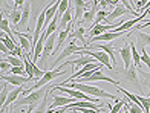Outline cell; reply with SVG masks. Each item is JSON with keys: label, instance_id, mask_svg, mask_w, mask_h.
I'll list each match as a JSON object with an SVG mask.
<instances>
[{"label": "cell", "instance_id": "cell-22", "mask_svg": "<svg viewBox=\"0 0 150 113\" xmlns=\"http://www.w3.org/2000/svg\"><path fill=\"white\" fill-rule=\"evenodd\" d=\"M72 20H74V15H72V11L69 9L63 17L60 18V22H58V31L61 32V31L67 29V28H69V26L72 25Z\"/></svg>", "mask_w": 150, "mask_h": 113}, {"label": "cell", "instance_id": "cell-28", "mask_svg": "<svg viewBox=\"0 0 150 113\" xmlns=\"http://www.w3.org/2000/svg\"><path fill=\"white\" fill-rule=\"evenodd\" d=\"M49 93H51V90L47 92V95L43 98V101L40 102V105H38V107L34 110L32 113H47V98H49Z\"/></svg>", "mask_w": 150, "mask_h": 113}, {"label": "cell", "instance_id": "cell-36", "mask_svg": "<svg viewBox=\"0 0 150 113\" xmlns=\"http://www.w3.org/2000/svg\"><path fill=\"white\" fill-rule=\"evenodd\" d=\"M98 5H100V6H101V8H103V9H106V8H107V5H109V3H107V2H100Z\"/></svg>", "mask_w": 150, "mask_h": 113}, {"label": "cell", "instance_id": "cell-32", "mask_svg": "<svg viewBox=\"0 0 150 113\" xmlns=\"http://www.w3.org/2000/svg\"><path fill=\"white\" fill-rule=\"evenodd\" d=\"M9 92L11 90H8V84H5V81H2V95H0V102H2V105L6 102V98H8Z\"/></svg>", "mask_w": 150, "mask_h": 113}, {"label": "cell", "instance_id": "cell-4", "mask_svg": "<svg viewBox=\"0 0 150 113\" xmlns=\"http://www.w3.org/2000/svg\"><path fill=\"white\" fill-rule=\"evenodd\" d=\"M80 55H89L92 58H95L97 61H100V64H103L106 69H109L110 72H115L113 66H112V61H110V57H109L106 52L103 51H92V49H83L80 52Z\"/></svg>", "mask_w": 150, "mask_h": 113}, {"label": "cell", "instance_id": "cell-17", "mask_svg": "<svg viewBox=\"0 0 150 113\" xmlns=\"http://www.w3.org/2000/svg\"><path fill=\"white\" fill-rule=\"evenodd\" d=\"M66 63L67 64H74L75 67H84V66H87V64H93L95 60H92V57H89V55H80V58H77V60H67Z\"/></svg>", "mask_w": 150, "mask_h": 113}, {"label": "cell", "instance_id": "cell-5", "mask_svg": "<svg viewBox=\"0 0 150 113\" xmlns=\"http://www.w3.org/2000/svg\"><path fill=\"white\" fill-rule=\"evenodd\" d=\"M81 51H83V46H81V48H78V46L75 44V41L72 40V41H71L69 44H67L66 48H63V52H61V54H60V55H58L55 60H54V61H52V66L57 69V66H58L60 63H61V64L64 63V61H63L64 58H67V57L72 55V54H80Z\"/></svg>", "mask_w": 150, "mask_h": 113}, {"label": "cell", "instance_id": "cell-7", "mask_svg": "<svg viewBox=\"0 0 150 113\" xmlns=\"http://www.w3.org/2000/svg\"><path fill=\"white\" fill-rule=\"evenodd\" d=\"M55 38H58V34H52L46 38V43H45V49H43V55L42 58H40V63L43 64V69L47 67V58H49L52 54H54V51H55Z\"/></svg>", "mask_w": 150, "mask_h": 113}, {"label": "cell", "instance_id": "cell-16", "mask_svg": "<svg viewBox=\"0 0 150 113\" xmlns=\"http://www.w3.org/2000/svg\"><path fill=\"white\" fill-rule=\"evenodd\" d=\"M135 37H136V49L142 51L146 46H150V34H146V32H141V31H136L135 32Z\"/></svg>", "mask_w": 150, "mask_h": 113}, {"label": "cell", "instance_id": "cell-2", "mask_svg": "<svg viewBox=\"0 0 150 113\" xmlns=\"http://www.w3.org/2000/svg\"><path fill=\"white\" fill-rule=\"evenodd\" d=\"M63 87H69V89H75V90H80V92H83V93L89 95V96H93V98H109V99H113L115 102L121 101V99H120L118 96H115V95H112V93H109V92H106V90H103V89L97 87V86L81 84V83H77V81H74V83H69L67 86H63Z\"/></svg>", "mask_w": 150, "mask_h": 113}, {"label": "cell", "instance_id": "cell-33", "mask_svg": "<svg viewBox=\"0 0 150 113\" xmlns=\"http://www.w3.org/2000/svg\"><path fill=\"white\" fill-rule=\"evenodd\" d=\"M126 99H121V101H118V102H115L113 105H112V109H110V112L109 113H118L121 109H124V105H126Z\"/></svg>", "mask_w": 150, "mask_h": 113}, {"label": "cell", "instance_id": "cell-25", "mask_svg": "<svg viewBox=\"0 0 150 113\" xmlns=\"http://www.w3.org/2000/svg\"><path fill=\"white\" fill-rule=\"evenodd\" d=\"M0 29H2L3 34H6L8 37H11V38L16 41V38H14V31L9 28V20H8V18H5V17L2 18V22H0ZM16 43H17V41H16ZM17 44H18V43H17Z\"/></svg>", "mask_w": 150, "mask_h": 113}, {"label": "cell", "instance_id": "cell-27", "mask_svg": "<svg viewBox=\"0 0 150 113\" xmlns=\"http://www.w3.org/2000/svg\"><path fill=\"white\" fill-rule=\"evenodd\" d=\"M107 15H109V11L107 9H98L97 17H95V22H93L92 26H97V25H101V22H106Z\"/></svg>", "mask_w": 150, "mask_h": 113}, {"label": "cell", "instance_id": "cell-19", "mask_svg": "<svg viewBox=\"0 0 150 113\" xmlns=\"http://www.w3.org/2000/svg\"><path fill=\"white\" fill-rule=\"evenodd\" d=\"M29 15H31V3H29V2H26V3H25V6H23V9H22V22H20L18 28L22 26V28H25L28 32H29V29H31L29 26H28Z\"/></svg>", "mask_w": 150, "mask_h": 113}, {"label": "cell", "instance_id": "cell-15", "mask_svg": "<svg viewBox=\"0 0 150 113\" xmlns=\"http://www.w3.org/2000/svg\"><path fill=\"white\" fill-rule=\"evenodd\" d=\"M98 2H93V8L92 9H86L84 12V15H83V20H81V23H84V25H89V29L92 28V25L95 22V17H97V12H98ZM77 28V26H75Z\"/></svg>", "mask_w": 150, "mask_h": 113}, {"label": "cell", "instance_id": "cell-14", "mask_svg": "<svg viewBox=\"0 0 150 113\" xmlns=\"http://www.w3.org/2000/svg\"><path fill=\"white\" fill-rule=\"evenodd\" d=\"M58 8H60V2H54V3H51V5L45 9V11H46V23H45V29L54 22V18L57 17Z\"/></svg>", "mask_w": 150, "mask_h": 113}, {"label": "cell", "instance_id": "cell-40", "mask_svg": "<svg viewBox=\"0 0 150 113\" xmlns=\"http://www.w3.org/2000/svg\"><path fill=\"white\" fill-rule=\"evenodd\" d=\"M146 12H147V14H150V9H149V11H146Z\"/></svg>", "mask_w": 150, "mask_h": 113}, {"label": "cell", "instance_id": "cell-26", "mask_svg": "<svg viewBox=\"0 0 150 113\" xmlns=\"http://www.w3.org/2000/svg\"><path fill=\"white\" fill-rule=\"evenodd\" d=\"M6 61H8L12 67H23V60L22 58H18V57H14V55H6Z\"/></svg>", "mask_w": 150, "mask_h": 113}, {"label": "cell", "instance_id": "cell-6", "mask_svg": "<svg viewBox=\"0 0 150 113\" xmlns=\"http://www.w3.org/2000/svg\"><path fill=\"white\" fill-rule=\"evenodd\" d=\"M92 49H95V51H103V52H106V54L110 57V61H112V66H113V69H115V72H117V69H118V66H117V57H115V52H118V49L115 48V46L112 44V43H95V44H89Z\"/></svg>", "mask_w": 150, "mask_h": 113}, {"label": "cell", "instance_id": "cell-20", "mask_svg": "<svg viewBox=\"0 0 150 113\" xmlns=\"http://www.w3.org/2000/svg\"><path fill=\"white\" fill-rule=\"evenodd\" d=\"M45 43H46V38L42 35L40 37V40H38V43L35 44V48H34V55H32V61L34 63H37V61H40V58H42V55H43V49H45Z\"/></svg>", "mask_w": 150, "mask_h": 113}, {"label": "cell", "instance_id": "cell-38", "mask_svg": "<svg viewBox=\"0 0 150 113\" xmlns=\"http://www.w3.org/2000/svg\"><path fill=\"white\" fill-rule=\"evenodd\" d=\"M122 113H130V112H129V110H124V112H122Z\"/></svg>", "mask_w": 150, "mask_h": 113}, {"label": "cell", "instance_id": "cell-13", "mask_svg": "<svg viewBox=\"0 0 150 113\" xmlns=\"http://www.w3.org/2000/svg\"><path fill=\"white\" fill-rule=\"evenodd\" d=\"M127 12H129V9H127L126 6L122 5V2H121V5H120V6H117V8H115L113 11L109 12V15H107V18H106V22H104V23H107V25H112V23H113L117 18L122 17L124 14H127Z\"/></svg>", "mask_w": 150, "mask_h": 113}, {"label": "cell", "instance_id": "cell-18", "mask_svg": "<svg viewBox=\"0 0 150 113\" xmlns=\"http://www.w3.org/2000/svg\"><path fill=\"white\" fill-rule=\"evenodd\" d=\"M84 34H86V28H83V26H77L72 32H71V35L69 38H78L81 44H83V49H87V41H86V38H84Z\"/></svg>", "mask_w": 150, "mask_h": 113}, {"label": "cell", "instance_id": "cell-39", "mask_svg": "<svg viewBox=\"0 0 150 113\" xmlns=\"http://www.w3.org/2000/svg\"><path fill=\"white\" fill-rule=\"evenodd\" d=\"M12 110H14V109H12V107H11V110H9V112H8V113H12Z\"/></svg>", "mask_w": 150, "mask_h": 113}, {"label": "cell", "instance_id": "cell-8", "mask_svg": "<svg viewBox=\"0 0 150 113\" xmlns=\"http://www.w3.org/2000/svg\"><path fill=\"white\" fill-rule=\"evenodd\" d=\"M101 70H103V67H101V69H98V70H95V72H93V75H92V77H89V78H86V79H83V78H81V79H77V83L86 84V83H92V81H107V83L113 84L115 87H118V86L121 84L120 81H115V79H112L110 77L104 75ZM72 83H74V81H72Z\"/></svg>", "mask_w": 150, "mask_h": 113}, {"label": "cell", "instance_id": "cell-35", "mask_svg": "<svg viewBox=\"0 0 150 113\" xmlns=\"http://www.w3.org/2000/svg\"><path fill=\"white\" fill-rule=\"evenodd\" d=\"M0 51H2L3 54H6V55H11V51H9L8 48H6L5 44H0Z\"/></svg>", "mask_w": 150, "mask_h": 113}, {"label": "cell", "instance_id": "cell-10", "mask_svg": "<svg viewBox=\"0 0 150 113\" xmlns=\"http://www.w3.org/2000/svg\"><path fill=\"white\" fill-rule=\"evenodd\" d=\"M118 54L124 63V69H129L130 66L133 64V60H132V49H130V44H129V40H124V46L118 49Z\"/></svg>", "mask_w": 150, "mask_h": 113}, {"label": "cell", "instance_id": "cell-30", "mask_svg": "<svg viewBox=\"0 0 150 113\" xmlns=\"http://www.w3.org/2000/svg\"><path fill=\"white\" fill-rule=\"evenodd\" d=\"M11 69H12V66L6 61L5 58L0 60V70H2V75H6V74H11Z\"/></svg>", "mask_w": 150, "mask_h": 113}, {"label": "cell", "instance_id": "cell-31", "mask_svg": "<svg viewBox=\"0 0 150 113\" xmlns=\"http://www.w3.org/2000/svg\"><path fill=\"white\" fill-rule=\"evenodd\" d=\"M138 72L142 78V84H144L146 89L150 92V72H144V70H138Z\"/></svg>", "mask_w": 150, "mask_h": 113}, {"label": "cell", "instance_id": "cell-11", "mask_svg": "<svg viewBox=\"0 0 150 113\" xmlns=\"http://www.w3.org/2000/svg\"><path fill=\"white\" fill-rule=\"evenodd\" d=\"M75 101V98H71V96H64V95H54V99H52V104H51V110H55V109H61V107H66V105H71Z\"/></svg>", "mask_w": 150, "mask_h": 113}, {"label": "cell", "instance_id": "cell-12", "mask_svg": "<svg viewBox=\"0 0 150 113\" xmlns=\"http://www.w3.org/2000/svg\"><path fill=\"white\" fill-rule=\"evenodd\" d=\"M0 78H2V81L12 84V86H16V87H20V86H25L29 81H32L29 77H22V75H2Z\"/></svg>", "mask_w": 150, "mask_h": 113}, {"label": "cell", "instance_id": "cell-29", "mask_svg": "<svg viewBox=\"0 0 150 113\" xmlns=\"http://www.w3.org/2000/svg\"><path fill=\"white\" fill-rule=\"evenodd\" d=\"M124 110H129L130 113H144V109L139 107V105H136V104H133L132 101L126 102V105H124Z\"/></svg>", "mask_w": 150, "mask_h": 113}, {"label": "cell", "instance_id": "cell-34", "mask_svg": "<svg viewBox=\"0 0 150 113\" xmlns=\"http://www.w3.org/2000/svg\"><path fill=\"white\" fill-rule=\"evenodd\" d=\"M141 61L144 63L147 67H149V70H150V55L146 52V49H142V51H141Z\"/></svg>", "mask_w": 150, "mask_h": 113}, {"label": "cell", "instance_id": "cell-3", "mask_svg": "<svg viewBox=\"0 0 150 113\" xmlns=\"http://www.w3.org/2000/svg\"><path fill=\"white\" fill-rule=\"evenodd\" d=\"M118 74H121V81L120 83H127V86L132 87L133 90L142 92V86H141L139 78H138L139 72H138V69H136L133 64L129 69H122L121 72H118Z\"/></svg>", "mask_w": 150, "mask_h": 113}, {"label": "cell", "instance_id": "cell-21", "mask_svg": "<svg viewBox=\"0 0 150 113\" xmlns=\"http://www.w3.org/2000/svg\"><path fill=\"white\" fill-rule=\"evenodd\" d=\"M14 35H17V38H18V44L22 46V49L25 51V54H32V43H29V40L28 38H25L23 35H22V32H18V31H16L14 29Z\"/></svg>", "mask_w": 150, "mask_h": 113}, {"label": "cell", "instance_id": "cell-24", "mask_svg": "<svg viewBox=\"0 0 150 113\" xmlns=\"http://www.w3.org/2000/svg\"><path fill=\"white\" fill-rule=\"evenodd\" d=\"M129 44H130V49H132V60H133V66L138 70H142L141 69V55L138 54V49H136V46L133 41H129Z\"/></svg>", "mask_w": 150, "mask_h": 113}, {"label": "cell", "instance_id": "cell-9", "mask_svg": "<svg viewBox=\"0 0 150 113\" xmlns=\"http://www.w3.org/2000/svg\"><path fill=\"white\" fill-rule=\"evenodd\" d=\"M71 5H72V6H75L72 23H74L75 26H78V23L81 22V20H83V15H84V12H86V9H84V8H87V6H89V3L83 2V0H75V2H71Z\"/></svg>", "mask_w": 150, "mask_h": 113}, {"label": "cell", "instance_id": "cell-23", "mask_svg": "<svg viewBox=\"0 0 150 113\" xmlns=\"http://www.w3.org/2000/svg\"><path fill=\"white\" fill-rule=\"evenodd\" d=\"M8 20L11 22V25H14V26H17V28H18L20 22H22V9H18L17 6H14V8L9 11Z\"/></svg>", "mask_w": 150, "mask_h": 113}, {"label": "cell", "instance_id": "cell-1", "mask_svg": "<svg viewBox=\"0 0 150 113\" xmlns=\"http://www.w3.org/2000/svg\"><path fill=\"white\" fill-rule=\"evenodd\" d=\"M51 89H52V86L47 84V86H45V87L38 89V90H35V92H31L29 95L22 96L20 99H17V101L12 104V109H18V107H22V105H29V107H32L34 110H35Z\"/></svg>", "mask_w": 150, "mask_h": 113}, {"label": "cell", "instance_id": "cell-37", "mask_svg": "<svg viewBox=\"0 0 150 113\" xmlns=\"http://www.w3.org/2000/svg\"><path fill=\"white\" fill-rule=\"evenodd\" d=\"M32 112H34V109H32V107H29V109H28V110H26L25 113H32Z\"/></svg>", "mask_w": 150, "mask_h": 113}]
</instances>
